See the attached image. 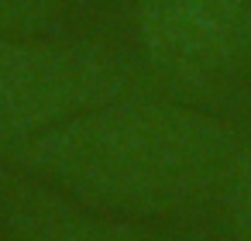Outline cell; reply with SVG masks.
Masks as SVG:
<instances>
[{
	"instance_id": "3",
	"label": "cell",
	"mask_w": 251,
	"mask_h": 241,
	"mask_svg": "<svg viewBox=\"0 0 251 241\" xmlns=\"http://www.w3.org/2000/svg\"><path fill=\"white\" fill-rule=\"evenodd\" d=\"M138 35L165 83L220 86L251 66V0H141Z\"/></svg>"
},
{
	"instance_id": "5",
	"label": "cell",
	"mask_w": 251,
	"mask_h": 241,
	"mask_svg": "<svg viewBox=\"0 0 251 241\" xmlns=\"http://www.w3.org/2000/svg\"><path fill=\"white\" fill-rule=\"evenodd\" d=\"M227 210L234 241H251V138L241 141L234 169L227 176Z\"/></svg>"
},
{
	"instance_id": "1",
	"label": "cell",
	"mask_w": 251,
	"mask_h": 241,
	"mask_svg": "<svg viewBox=\"0 0 251 241\" xmlns=\"http://www.w3.org/2000/svg\"><path fill=\"white\" fill-rule=\"evenodd\" d=\"M237 148L217 117L138 93L90 107L11 155L86 207L172 214L224 189Z\"/></svg>"
},
{
	"instance_id": "6",
	"label": "cell",
	"mask_w": 251,
	"mask_h": 241,
	"mask_svg": "<svg viewBox=\"0 0 251 241\" xmlns=\"http://www.w3.org/2000/svg\"><path fill=\"white\" fill-rule=\"evenodd\" d=\"M55 7V0H0V35H11L18 25L38 21Z\"/></svg>"
},
{
	"instance_id": "2",
	"label": "cell",
	"mask_w": 251,
	"mask_h": 241,
	"mask_svg": "<svg viewBox=\"0 0 251 241\" xmlns=\"http://www.w3.org/2000/svg\"><path fill=\"white\" fill-rule=\"evenodd\" d=\"M134 73L97 45L0 35V152H18L62 121L138 97Z\"/></svg>"
},
{
	"instance_id": "4",
	"label": "cell",
	"mask_w": 251,
	"mask_h": 241,
	"mask_svg": "<svg viewBox=\"0 0 251 241\" xmlns=\"http://www.w3.org/2000/svg\"><path fill=\"white\" fill-rule=\"evenodd\" d=\"M7 224L14 241H158L141 227L83 210L59 193L38 186H14L7 193Z\"/></svg>"
}]
</instances>
